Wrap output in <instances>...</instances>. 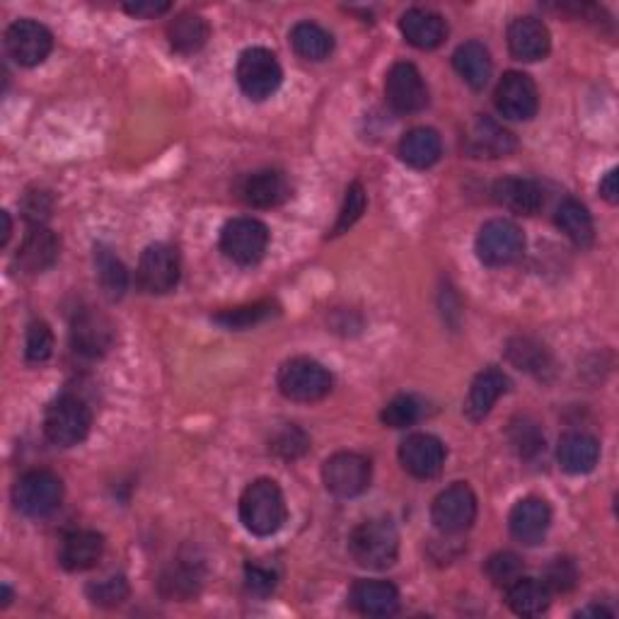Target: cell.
<instances>
[{"label":"cell","mask_w":619,"mask_h":619,"mask_svg":"<svg viewBox=\"0 0 619 619\" xmlns=\"http://www.w3.org/2000/svg\"><path fill=\"white\" fill-rule=\"evenodd\" d=\"M348 554L358 567L385 571L400 557V532L390 518H371L354 528L348 538Z\"/></svg>","instance_id":"obj_1"},{"label":"cell","mask_w":619,"mask_h":619,"mask_svg":"<svg viewBox=\"0 0 619 619\" xmlns=\"http://www.w3.org/2000/svg\"><path fill=\"white\" fill-rule=\"evenodd\" d=\"M286 499L274 480L247 484L240 497V520L247 532L257 538H272L286 523Z\"/></svg>","instance_id":"obj_2"},{"label":"cell","mask_w":619,"mask_h":619,"mask_svg":"<svg viewBox=\"0 0 619 619\" xmlns=\"http://www.w3.org/2000/svg\"><path fill=\"white\" fill-rule=\"evenodd\" d=\"M92 412L90 406L76 395H59L49 402L45 412L47 441L59 448H73L90 435Z\"/></svg>","instance_id":"obj_3"},{"label":"cell","mask_w":619,"mask_h":619,"mask_svg":"<svg viewBox=\"0 0 619 619\" xmlns=\"http://www.w3.org/2000/svg\"><path fill=\"white\" fill-rule=\"evenodd\" d=\"M332 373L313 358H291L278 369L276 387L291 402H320L330 395Z\"/></svg>","instance_id":"obj_4"},{"label":"cell","mask_w":619,"mask_h":619,"mask_svg":"<svg viewBox=\"0 0 619 619\" xmlns=\"http://www.w3.org/2000/svg\"><path fill=\"white\" fill-rule=\"evenodd\" d=\"M237 86L255 102H264L266 97H272L284 80V70L276 59V53L264 47L245 49L237 59Z\"/></svg>","instance_id":"obj_5"},{"label":"cell","mask_w":619,"mask_h":619,"mask_svg":"<svg viewBox=\"0 0 619 619\" xmlns=\"http://www.w3.org/2000/svg\"><path fill=\"white\" fill-rule=\"evenodd\" d=\"M63 501V482L49 470H32L22 474L12 487V503L22 515L45 518L59 509Z\"/></svg>","instance_id":"obj_6"},{"label":"cell","mask_w":619,"mask_h":619,"mask_svg":"<svg viewBox=\"0 0 619 619\" xmlns=\"http://www.w3.org/2000/svg\"><path fill=\"white\" fill-rule=\"evenodd\" d=\"M474 252L487 266H509L523 257L525 235L513 220L494 218L484 223L476 233Z\"/></svg>","instance_id":"obj_7"},{"label":"cell","mask_w":619,"mask_h":619,"mask_svg":"<svg viewBox=\"0 0 619 619\" xmlns=\"http://www.w3.org/2000/svg\"><path fill=\"white\" fill-rule=\"evenodd\" d=\"M269 247V228L257 218H233L220 230V252L240 266H255Z\"/></svg>","instance_id":"obj_8"},{"label":"cell","mask_w":619,"mask_h":619,"mask_svg":"<svg viewBox=\"0 0 619 619\" xmlns=\"http://www.w3.org/2000/svg\"><path fill=\"white\" fill-rule=\"evenodd\" d=\"M373 480L371 460L358 453H336L322 464V482L336 499H356Z\"/></svg>","instance_id":"obj_9"},{"label":"cell","mask_w":619,"mask_h":619,"mask_svg":"<svg viewBox=\"0 0 619 619\" xmlns=\"http://www.w3.org/2000/svg\"><path fill=\"white\" fill-rule=\"evenodd\" d=\"M181 274L179 255L173 245L155 243L144 249L138 259L136 284L148 295H165L177 288Z\"/></svg>","instance_id":"obj_10"},{"label":"cell","mask_w":619,"mask_h":619,"mask_svg":"<svg viewBox=\"0 0 619 619\" xmlns=\"http://www.w3.org/2000/svg\"><path fill=\"white\" fill-rule=\"evenodd\" d=\"M476 518V497L470 484L455 482L443 489L431 505V520L443 534H460L470 530Z\"/></svg>","instance_id":"obj_11"},{"label":"cell","mask_w":619,"mask_h":619,"mask_svg":"<svg viewBox=\"0 0 619 619\" xmlns=\"http://www.w3.org/2000/svg\"><path fill=\"white\" fill-rule=\"evenodd\" d=\"M385 97L387 105L400 111V115H416V111L429 107V88L424 76L410 61H400L387 70Z\"/></svg>","instance_id":"obj_12"},{"label":"cell","mask_w":619,"mask_h":619,"mask_svg":"<svg viewBox=\"0 0 619 619\" xmlns=\"http://www.w3.org/2000/svg\"><path fill=\"white\" fill-rule=\"evenodd\" d=\"M494 105L499 109V115L511 119V121H530L538 115L540 107V95L538 86L528 73H520V70H509L497 86L494 92Z\"/></svg>","instance_id":"obj_13"},{"label":"cell","mask_w":619,"mask_h":619,"mask_svg":"<svg viewBox=\"0 0 619 619\" xmlns=\"http://www.w3.org/2000/svg\"><path fill=\"white\" fill-rule=\"evenodd\" d=\"M6 49L16 63L24 68H35L41 61H47V56L53 49V37L47 27L37 20H18L8 27Z\"/></svg>","instance_id":"obj_14"},{"label":"cell","mask_w":619,"mask_h":619,"mask_svg":"<svg viewBox=\"0 0 619 619\" xmlns=\"http://www.w3.org/2000/svg\"><path fill=\"white\" fill-rule=\"evenodd\" d=\"M235 196L252 208H276L291 196V181L281 170L264 167L237 179Z\"/></svg>","instance_id":"obj_15"},{"label":"cell","mask_w":619,"mask_h":619,"mask_svg":"<svg viewBox=\"0 0 619 619\" xmlns=\"http://www.w3.org/2000/svg\"><path fill=\"white\" fill-rule=\"evenodd\" d=\"M448 458V450L441 439L431 433H412L400 445L402 468L416 480H433L439 476Z\"/></svg>","instance_id":"obj_16"},{"label":"cell","mask_w":619,"mask_h":619,"mask_svg":"<svg viewBox=\"0 0 619 619\" xmlns=\"http://www.w3.org/2000/svg\"><path fill=\"white\" fill-rule=\"evenodd\" d=\"M115 340V325L105 315L95 313V310H82L80 315H76L73 325H70V346H73L76 354L86 358L105 356Z\"/></svg>","instance_id":"obj_17"},{"label":"cell","mask_w":619,"mask_h":619,"mask_svg":"<svg viewBox=\"0 0 619 619\" xmlns=\"http://www.w3.org/2000/svg\"><path fill=\"white\" fill-rule=\"evenodd\" d=\"M550 525H552V509L544 499L538 497L520 499L511 509L509 528L520 544H528V547L540 544L547 538V532H550Z\"/></svg>","instance_id":"obj_18"},{"label":"cell","mask_w":619,"mask_h":619,"mask_svg":"<svg viewBox=\"0 0 619 619\" xmlns=\"http://www.w3.org/2000/svg\"><path fill=\"white\" fill-rule=\"evenodd\" d=\"M515 146V136L491 117H476L468 136H464V150H468L472 158H509Z\"/></svg>","instance_id":"obj_19"},{"label":"cell","mask_w":619,"mask_h":619,"mask_svg":"<svg viewBox=\"0 0 619 619\" xmlns=\"http://www.w3.org/2000/svg\"><path fill=\"white\" fill-rule=\"evenodd\" d=\"M509 49L518 61H542L552 49V35L538 18H518L509 24Z\"/></svg>","instance_id":"obj_20"},{"label":"cell","mask_w":619,"mask_h":619,"mask_svg":"<svg viewBox=\"0 0 619 619\" xmlns=\"http://www.w3.org/2000/svg\"><path fill=\"white\" fill-rule=\"evenodd\" d=\"M491 196L499 206L520 216H534L544 206V189L528 177H503L494 181Z\"/></svg>","instance_id":"obj_21"},{"label":"cell","mask_w":619,"mask_h":619,"mask_svg":"<svg viewBox=\"0 0 619 619\" xmlns=\"http://www.w3.org/2000/svg\"><path fill=\"white\" fill-rule=\"evenodd\" d=\"M400 32L412 47L421 51H433L445 41L448 22L443 20V16H439V12L412 8L400 18Z\"/></svg>","instance_id":"obj_22"},{"label":"cell","mask_w":619,"mask_h":619,"mask_svg":"<svg viewBox=\"0 0 619 619\" xmlns=\"http://www.w3.org/2000/svg\"><path fill=\"white\" fill-rule=\"evenodd\" d=\"M59 237L49 228H45V225H39V228H32L27 233L22 245L18 247L16 264L24 274H45L56 264V259H59Z\"/></svg>","instance_id":"obj_23"},{"label":"cell","mask_w":619,"mask_h":619,"mask_svg":"<svg viewBox=\"0 0 619 619\" xmlns=\"http://www.w3.org/2000/svg\"><path fill=\"white\" fill-rule=\"evenodd\" d=\"M105 554V538L95 530H76L68 532L61 550H59V564L66 571H88L95 569L97 561Z\"/></svg>","instance_id":"obj_24"},{"label":"cell","mask_w":619,"mask_h":619,"mask_svg":"<svg viewBox=\"0 0 619 619\" xmlns=\"http://www.w3.org/2000/svg\"><path fill=\"white\" fill-rule=\"evenodd\" d=\"M557 460L559 468L569 474H588L600 460V443L596 435L583 431L564 433L557 445Z\"/></svg>","instance_id":"obj_25"},{"label":"cell","mask_w":619,"mask_h":619,"mask_svg":"<svg viewBox=\"0 0 619 619\" xmlns=\"http://www.w3.org/2000/svg\"><path fill=\"white\" fill-rule=\"evenodd\" d=\"M348 600L351 608L365 617H392L400 610V590L390 581H358Z\"/></svg>","instance_id":"obj_26"},{"label":"cell","mask_w":619,"mask_h":619,"mask_svg":"<svg viewBox=\"0 0 619 619\" xmlns=\"http://www.w3.org/2000/svg\"><path fill=\"white\" fill-rule=\"evenodd\" d=\"M511 387V380L499 369H487L472 380L468 402H464V414L472 421H482L494 410L501 395H505Z\"/></svg>","instance_id":"obj_27"},{"label":"cell","mask_w":619,"mask_h":619,"mask_svg":"<svg viewBox=\"0 0 619 619\" xmlns=\"http://www.w3.org/2000/svg\"><path fill=\"white\" fill-rule=\"evenodd\" d=\"M400 160L404 165L414 167V170H429L441 160L443 144L439 131L429 129V126H416V129L406 131L400 140Z\"/></svg>","instance_id":"obj_28"},{"label":"cell","mask_w":619,"mask_h":619,"mask_svg":"<svg viewBox=\"0 0 619 619\" xmlns=\"http://www.w3.org/2000/svg\"><path fill=\"white\" fill-rule=\"evenodd\" d=\"M453 66L458 76L468 82L472 90H484L491 80V53L482 41H464L453 53Z\"/></svg>","instance_id":"obj_29"},{"label":"cell","mask_w":619,"mask_h":619,"mask_svg":"<svg viewBox=\"0 0 619 619\" xmlns=\"http://www.w3.org/2000/svg\"><path fill=\"white\" fill-rule=\"evenodd\" d=\"M505 600H509V608L520 617H540L550 608L552 593L544 581L520 576L515 583L505 588Z\"/></svg>","instance_id":"obj_30"},{"label":"cell","mask_w":619,"mask_h":619,"mask_svg":"<svg viewBox=\"0 0 619 619\" xmlns=\"http://www.w3.org/2000/svg\"><path fill=\"white\" fill-rule=\"evenodd\" d=\"M559 230L564 233L569 240L576 247H590L593 245V237H596V225H593V216L588 214V208L576 202V199H564L557 206V216H554Z\"/></svg>","instance_id":"obj_31"},{"label":"cell","mask_w":619,"mask_h":619,"mask_svg":"<svg viewBox=\"0 0 619 619\" xmlns=\"http://www.w3.org/2000/svg\"><path fill=\"white\" fill-rule=\"evenodd\" d=\"M208 22L196 16V12H179V16L167 24V39H170V47L177 53H196L204 49L208 41Z\"/></svg>","instance_id":"obj_32"},{"label":"cell","mask_w":619,"mask_h":619,"mask_svg":"<svg viewBox=\"0 0 619 619\" xmlns=\"http://www.w3.org/2000/svg\"><path fill=\"white\" fill-rule=\"evenodd\" d=\"M291 45L305 61H325L334 51V37L315 22H298L291 30Z\"/></svg>","instance_id":"obj_33"},{"label":"cell","mask_w":619,"mask_h":619,"mask_svg":"<svg viewBox=\"0 0 619 619\" xmlns=\"http://www.w3.org/2000/svg\"><path fill=\"white\" fill-rule=\"evenodd\" d=\"M95 269H97V281H100V288L109 301H119L129 286V272L126 266L117 259V255L107 247L95 249Z\"/></svg>","instance_id":"obj_34"},{"label":"cell","mask_w":619,"mask_h":619,"mask_svg":"<svg viewBox=\"0 0 619 619\" xmlns=\"http://www.w3.org/2000/svg\"><path fill=\"white\" fill-rule=\"evenodd\" d=\"M505 358H509L518 371L525 373H542L550 365V351L544 344L530 340V336H515L505 346Z\"/></svg>","instance_id":"obj_35"},{"label":"cell","mask_w":619,"mask_h":619,"mask_svg":"<svg viewBox=\"0 0 619 619\" xmlns=\"http://www.w3.org/2000/svg\"><path fill=\"white\" fill-rule=\"evenodd\" d=\"M202 588V573L191 564H177L167 569L160 579V593L170 600H189Z\"/></svg>","instance_id":"obj_36"},{"label":"cell","mask_w":619,"mask_h":619,"mask_svg":"<svg viewBox=\"0 0 619 619\" xmlns=\"http://www.w3.org/2000/svg\"><path fill=\"white\" fill-rule=\"evenodd\" d=\"M509 441L515 453L523 460L538 458L544 450V433L540 431L538 421H532L530 416H518L511 421Z\"/></svg>","instance_id":"obj_37"},{"label":"cell","mask_w":619,"mask_h":619,"mask_svg":"<svg viewBox=\"0 0 619 619\" xmlns=\"http://www.w3.org/2000/svg\"><path fill=\"white\" fill-rule=\"evenodd\" d=\"M272 315H274L272 303H255V305L223 310V313L214 315V322H216V325H220L223 330L243 332V330L259 325V322H264V320H269Z\"/></svg>","instance_id":"obj_38"},{"label":"cell","mask_w":619,"mask_h":619,"mask_svg":"<svg viewBox=\"0 0 619 619\" xmlns=\"http://www.w3.org/2000/svg\"><path fill=\"white\" fill-rule=\"evenodd\" d=\"M424 416V402L414 395H400L392 400L390 404H385L383 414V424L390 429H406V426H414L416 421Z\"/></svg>","instance_id":"obj_39"},{"label":"cell","mask_w":619,"mask_h":619,"mask_svg":"<svg viewBox=\"0 0 619 619\" xmlns=\"http://www.w3.org/2000/svg\"><path fill=\"white\" fill-rule=\"evenodd\" d=\"M307 448H310L307 433H305L301 426H295V424L281 426V429L272 435V441H269V450H272V453H276L278 458H284V460L303 458V455L307 453Z\"/></svg>","instance_id":"obj_40"},{"label":"cell","mask_w":619,"mask_h":619,"mask_svg":"<svg viewBox=\"0 0 619 619\" xmlns=\"http://www.w3.org/2000/svg\"><path fill=\"white\" fill-rule=\"evenodd\" d=\"M487 576L497 588H509L523 576V561L513 552H499L489 557L487 561Z\"/></svg>","instance_id":"obj_41"},{"label":"cell","mask_w":619,"mask_h":619,"mask_svg":"<svg viewBox=\"0 0 619 619\" xmlns=\"http://www.w3.org/2000/svg\"><path fill=\"white\" fill-rule=\"evenodd\" d=\"M88 598L97 608H117V605L129 598V583H126L124 576H109V579L88 586Z\"/></svg>","instance_id":"obj_42"},{"label":"cell","mask_w":619,"mask_h":619,"mask_svg":"<svg viewBox=\"0 0 619 619\" xmlns=\"http://www.w3.org/2000/svg\"><path fill=\"white\" fill-rule=\"evenodd\" d=\"M53 354V332L47 322H32L27 330L24 356L30 363H45Z\"/></svg>","instance_id":"obj_43"},{"label":"cell","mask_w":619,"mask_h":619,"mask_svg":"<svg viewBox=\"0 0 619 619\" xmlns=\"http://www.w3.org/2000/svg\"><path fill=\"white\" fill-rule=\"evenodd\" d=\"M365 204H369V199H365V189H363L361 181H354V185L346 189L344 206L340 210V218H336V225H334L332 235L346 233L351 225H354L365 214Z\"/></svg>","instance_id":"obj_44"},{"label":"cell","mask_w":619,"mask_h":619,"mask_svg":"<svg viewBox=\"0 0 619 619\" xmlns=\"http://www.w3.org/2000/svg\"><path fill=\"white\" fill-rule=\"evenodd\" d=\"M579 583V569H576L573 559L559 557L554 559L544 573V586L550 588V593H569Z\"/></svg>","instance_id":"obj_45"},{"label":"cell","mask_w":619,"mask_h":619,"mask_svg":"<svg viewBox=\"0 0 619 619\" xmlns=\"http://www.w3.org/2000/svg\"><path fill=\"white\" fill-rule=\"evenodd\" d=\"M51 210H53V199L49 191H41V189L27 191V196L22 199L24 220L35 225V228H39V225H45L51 218Z\"/></svg>","instance_id":"obj_46"},{"label":"cell","mask_w":619,"mask_h":619,"mask_svg":"<svg viewBox=\"0 0 619 619\" xmlns=\"http://www.w3.org/2000/svg\"><path fill=\"white\" fill-rule=\"evenodd\" d=\"M276 583H278V573L274 569L262 567V564L245 567V586L252 596H259V598L272 596Z\"/></svg>","instance_id":"obj_47"},{"label":"cell","mask_w":619,"mask_h":619,"mask_svg":"<svg viewBox=\"0 0 619 619\" xmlns=\"http://www.w3.org/2000/svg\"><path fill=\"white\" fill-rule=\"evenodd\" d=\"M173 6L170 3H129V6H124V10L129 12V16L134 18H158L163 16V12L170 10Z\"/></svg>","instance_id":"obj_48"},{"label":"cell","mask_w":619,"mask_h":619,"mask_svg":"<svg viewBox=\"0 0 619 619\" xmlns=\"http://www.w3.org/2000/svg\"><path fill=\"white\" fill-rule=\"evenodd\" d=\"M600 194H602L605 202H610V204L619 202V173H617V167H612V170L602 177Z\"/></svg>","instance_id":"obj_49"},{"label":"cell","mask_w":619,"mask_h":619,"mask_svg":"<svg viewBox=\"0 0 619 619\" xmlns=\"http://www.w3.org/2000/svg\"><path fill=\"white\" fill-rule=\"evenodd\" d=\"M0 218H3V235H0V245H8V240H10V230H12V223H10V214L8 210H3V214H0Z\"/></svg>","instance_id":"obj_50"},{"label":"cell","mask_w":619,"mask_h":619,"mask_svg":"<svg viewBox=\"0 0 619 619\" xmlns=\"http://www.w3.org/2000/svg\"><path fill=\"white\" fill-rule=\"evenodd\" d=\"M586 615H596V617H612V612H608L605 608H598V605H596V608H588V610H581V612H579V617H586Z\"/></svg>","instance_id":"obj_51"},{"label":"cell","mask_w":619,"mask_h":619,"mask_svg":"<svg viewBox=\"0 0 619 619\" xmlns=\"http://www.w3.org/2000/svg\"><path fill=\"white\" fill-rule=\"evenodd\" d=\"M10 598H12L10 588H8V586H3V608H8V605H10Z\"/></svg>","instance_id":"obj_52"}]
</instances>
